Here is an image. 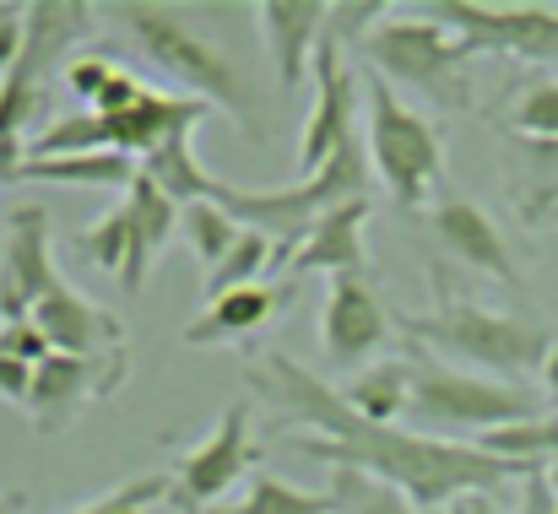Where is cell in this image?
Masks as SVG:
<instances>
[{
	"instance_id": "1",
	"label": "cell",
	"mask_w": 558,
	"mask_h": 514,
	"mask_svg": "<svg viewBox=\"0 0 558 514\" xmlns=\"http://www.w3.org/2000/svg\"><path fill=\"white\" fill-rule=\"evenodd\" d=\"M244 384L271 412L299 423V428L277 433L282 444H293L299 455H315L337 472H359L369 482H385L423 514H445L466 499L505 488V482L532 477L526 466L499 461V455L461 444V439H439L423 428H374L342 401L337 384H326L315 368H304L288 352H255L244 368Z\"/></svg>"
},
{
	"instance_id": "2",
	"label": "cell",
	"mask_w": 558,
	"mask_h": 514,
	"mask_svg": "<svg viewBox=\"0 0 558 514\" xmlns=\"http://www.w3.org/2000/svg\"><path fill=\"white\" fill-rule=\"evenodd\" d=\"M396 331L407 342L450 357V363L488 368L505 384H521L526 374H543L548 352L558 346V326L532 320V315L483 309L472 298H439L428 315H396Z\"/></svg>"
},
{
	"instance_id": "3",
	"label": "cell",
	"mask_w": 558,
	"mask_h": 514,
	"mask_svg": "<svg viewBox=\"0 0 558 514\" xmlns=\"http://www.w3.org/2000/svg\"><path fill=\"white\" fill-rule=\"evenodd\" d=\"M104 16H114V22L142 44V54H147L163 76H174L180 87H190V98L222 109L239 131L260 136L255 87L244 82V71H239L217 44H206V38L190 27V16L180 5H163V0H114V5H104Z\"/></svg>"
},
{
	"instance_id": "4",
	"label": "cell",
	"mask_w": 558,
	"mask_h": 514,
	"mask_svg": "<svg viewBox=\"0 0 558 514\" xmlns=\"http://www.w3.org/2000/svg\"><path fill=\"white\" fill-rule=\"evenodd\" d=\"M369 179H374V169H369L364 142H348L315 179H293V184H282V189L222 184V189H217V206H222L239 228L266 233V238L277 244V266H271V277H277V271H288V255L304 244V233H310L326 211H337V206L369 195Z\"/></svg>"
},
{
	"instance_id": "5",
	"label": "cell",
	"mask_w": 558,
	"mask_h": 514,
	"mask_svg": "<svg viewBox=\"0 0 558 514\" xmlns=\"http://www.w3.org/2000/svg\"><path fill=\"white\" fill-rule=\"evenodd\" d=\"M359 54L390 87H417L423 98H434L439 109H456V114L472 109V60H477V49L461 33H450L445 22H434L428 11H412V16L390 11L364 38Z\"/></svg>"
},
{
	"instance_id": "6",
	"label": "cell",
	"mask_w": 558,
	"mask_h": 514,
	"mask_svg": "<svg viewBox=\"0 0 558 514\" xmlns=\"http://www.w3.org/2000/svg\"><path fill=\"white\" fill-rule=\"evenodd\" d=\"M423 428L445 433H499L543 417V401L526 384H505L488 374H461L439 357H412V412Z\"/></svg>"
},
{
	"instance_id": "7",
	"label": "cell",
	"mask_w": 558,
	"mask_h": 514,
	"mask_svg": "<svg viewBox=\"0 0 558 514\" xmlns=\"http://www.w3.org/2000/svg\"><path fill=\"white\" fill-rule=\"evenodd\" d=\"M364 93H369V136H364V152H369V169L385 179V189L396 195V206L417 211L434 184L445 179V136L412 109L396 98V87L385 76H364Z\"/></svg>"
},
{
	"instance_id": "8",
	"label": "cell",
	"mask_w": 558,
	"mask_h": 514,
	"mask_svg": "<svg viewBox=\"0 0 558 514\" xmlns=\"http://www.w3.org/2000/svg\"><path fill=\"white\" fill-rule=\"evenodd\" d=\"M434 22L461 33L477 54H515L532 65H558V5L537 0H434Z\"/></svg>"
},
{
	"instance_id": "9",
	"label": "cell",
	"mask_w": 558,
	"mask_h": 514,
	"mask_svg": "<svg viewBox=\"0 0 558 514\" xmlns=\"http://www.w3.org/2000/svg\"><path fill=\"white\" fill-rule=\"evenodd\" d=\"M131 374V352L114 357H71V352H49L33 368V395H27V423L33 433H65L76 423V412H87L93 401H109Z\"/></svg>"
},
{
	"instance_id": "10",
	"label": "cell",
	"mask_w": 558,
	"mask_h": 514,
	"mask_svg": "<svg viewBox=\"0 0 558 514\" xmlns=\"http://www.w3.org/2000/svg\"><path fill=\"white\" fill-rule=\"evenodd\" d=\"M255 444H250V406H228L211 433L180 455V466L169 472V510L180 514H206L217 510V499L250 472Z\"/></svg>"
},
{
	"instance_id": "11",
	"label": "cell",
	"mask_w": 558,
	"mask_h": 514,
	"mask_svg": "<svg viewBox=\"0 0 558 514\" xmlns=\"http://www.w3.org/2000/svg\"><path fill=\"white\" fill-rule=\"evenodd\" d=\"M310 82H315V109L299 136V179H315L348 142H359V71L348 65V49L331 33L315 54Z\"/></svg>"
},
{
	"instance_id": "12",
	"label": "cell",
	"mask_w": 558,
	"mask_h": 514,
	"mask_svg": "<svg viewBox=\"0 0 558 514\" xmlns=\"http://www.w3.org/2000/svg\"><path fill=\"white\" fill-rule=\"evenodd\" d=\"M65 287L54 271V249H49V211L44 206H16L5 217V244H0V326H22L33 320V309Z\"/></svg>"
},
{
	"instance_id": "13",
	"label": "cell",
	"mask_w": 558,
	"mask_h": 514,
	"mask_svg": "<svg viewBox=\"0 0 558 514\" xmlns=\"http://www.w3.org/2000/svg\"><path fill=\"white\" fill-rule=\"evenodd\" d=\"M396 315L379 304V293L369 287V277H337L320 309V346L326 363L337 368H364L379 346L390 342Z\"/></svg>"
},
{
	"instance_id": "14",
	"label": "cell",
	"mask_w": 558,
	"mask_h": 514,
	"mask_svg": "<svg viewBox=\"0 0 558 514\" xmlns=\"http://www.w3.org/2000/svg\"><path fill=\"white\" fill-rule=\"evenodd\" d=\"M255 22H260L266 54L277 65V87L293 98L304 87V76L315 71V54L331 33V5L326 0H266V5H255Z\"/></svg>"
},
{
	"instance_id": "15",
	"label": "cell",
	"mask_w": 558,
	"mask_h": 514,
	"mask_svg": "<svg viewBox=\"0 0 558 514\" xmlns=\"http://www.w3.org/2000/svg\"><path fill=\"white\" fill-rule=\"evenodd\" d=\"M33 326L44 331L49 352H71V357H114V352H131V346H125V320L109 315L104 304L82 298L71 282L54 287V293L33 309Z\"/></svg>"
},
{
	"instance_id": "16",
	"label": "cell",
	"mask_w": 558,
	"mask_h": 514,
	"mask_svg": "<svg viewBox=\"0 0 558 514\" xmlns=\"http://www.w3.org/2000/svg\"><path fill=\"white\" fill-rule=\"evenodd\" d=\"M428 222H434V238H439L461 266H472V271H483L488 282L521 293V266H515V255H510V238L499 233V222H494L483 206H472V200H439Z\"/></svg>"
},
{
	"instance_id": "17",
	"label": "cell",
	"mask_w": 558,
	"mask_h": 514,
	"mask_svg": "<svg viewBox=\"0 0 558 514\" xmlns=\"http://www.w3.org/2000/svg\"><path fill=\"white\" fill-rule=\"evenodd\" d=\"M93 16L98 11L82 0H33L22 11V60L5 76L49 87V65H60L71 54V44H82L93 33Z\"/></svg>"
},
{
	"instance_id": "18",
	"label": "cell",
	"mask_w": 558,
	"mask_h": 514,
	"mask_svg": "<svg viewBox=\"0 0 558 514\" xmlns=\"http://www.w3.org/2000/svg\"><path fill=\"white\" fill-rule=\"evenodd\" d=\"M374 217V200H348L337 211H326L304 244L288 255V271H320V277H369V249H364V228Z\"/></svg>"
},
{
	"instance_id": "19",
	"label": "cell",
	"mask_w": 558,
	"mask_h": 514,
	"mask_svg": "<svg viewBox=\"0 0 558 514\" xmlns=\"http://www.w3.org/2000/svg\"><path fill=\"white\" fill-rule=\"evenodd\" d=\"M288 304V287H271V282H255V287H239V293H222V298H206V309L180 331L185 346H239L250 336H260L277 309Z\"/></svg>"
},
{
	"instance_id": "20",
	"label": "cell",
	"mask_w": 558,
	"mask_h": 514,
	"mask_svg": "<svg viewBox=\"0 0 558 514\" xmlns=\"http://www.w3.org/2000/svg\"><path fill=\"white\" fill-rule=\"evenodd\" d=\"M125 211H131V260H125V271H120V287L136 298V293L147 287L153 260H158V255L169 249V238L180 233V206H174L153 179L136 173V184L125 189Z\"/></svg>"
},
{
	"instance_id": "21",
	"label": "cell",
	"mask_w": 558,
	"mask_h": 514,
	"mask_svg": "<svg viewBox=\"0 0 558 514\" xmlns=\"http://www.w3.org/2000/svg\"><path fill=\"white\" fill-rule=\"evenodd\" d=\"M342 401L374 423V428H401V417L412 412V357H379L364 363L348 384H342Z\"/></svg>"
},
{
	"instance_id": "22",
	"label": "cell",
	"mask_w": 558,
	"mask_h": 514,
	"mask_svg": "<svg viewBox=\"0 0 558 514\" xmlns=\"http://www.w3.org/2000/svg\"><path fill=\"white\" fill-rule=\"evenodd\" d=\"M190 136H195V131H174L158 152H147V158L136 163V173H142V179H153V184H158L180 211L195 206V200H217V189H222V179H217V173L201 169V158H195Z\"/></svg>"
},
{
	"instance_id": "23",
	"label": "cell",
	"mask_w": 558,
	"mask_h": 514,
	"mask_svg": "<svg viewBox=\"0 0 558 514\" xmlns=\"http://www.w3.org/2000/svg\"><path fill=\"white\" fill-rule=\"evenodd\" d=\"M16 184H71V189H131L136 163L125 152H82V158H27Z\"/></svg>"
},
{
	"instance_id": "24",
	"label": "cell",
	"mask_w": 558,
	"mask_h": 514,
	"mask_svg": "<svg viewBox=\"0 0 558 514\" xmlns=\"http://www.w3.org/2000/svg\"><path fill=\"white\" fill-rule=\"evenodd\" d=\"M82 152H114L109 147V120L93 109L49 120L38 136H27V158H82Z\"/></svg>"
},
{
	"instance_id": "25",
	"label": "cell",
	"mask_w": 558,
	"mask_h": 514,
	"mask_svg": "<svg viewBox=\"0 0 558 514\" xmlns=\"http://www.w3.org/2000/svg\"><path fill=\"white\" fill-rule=\"evenodd\" d=\"M206 514H337V499L331 493H310V488H293V482H282V477H271V472H255L250 477V493L239 499V504H217V510Z\"/></svg>"
},
{
	"instance_id": "26",
	"label": "cell",
	"mask_w": 558,
	"mask_h": 514,
	"mask_svg": "<svg viewBox=\"0 0 558 514\" xmlns=\"http://www.w3.org/2000/svg\"><path fill=\"white\" fill-rule=\"evenodd\" d=\"M271 266H277V244L266 233H239V244L222 255L217 271H206V298H222V293H239V287H255V282H271Z\"/></svg>"
},
{
	"instance_id": "27",
	"label": "cell",
	"mask_w": 558,
	"mask_h": 514,
	"mask_svg": "<svg viewBox=\"0 0 558 514\" xmlns=\"http://www.w3.org/2000/svg\"><path fill=\"white\" fill-rule=\"evenodd\" d=\"M180 233H185V244L195 249V260L206 266V271H217L222 266V255L239 244V222L217 206V200H195V206H185L180 211Z\"/></svg>"
},
{
	"instance_id": "28",
	"label": "cell",
	"mask_w": 558,
	"mask_h": 514,
	"mask_svg": "<svg viewBox=\"0 0 558 514\" xmlns=\"http://www.w3.org/2000/svg\"><path fill=\"white\" fill-rule=\"evenodd\" d=\"M76 249H82L87 266H98V271H109V277L120 282V271H125V260H131V211H125V200H120L114 211H104L98 222H87V228L76 233Z\"/></svg>"
},
{
	"instance_id": "29",
	"label": "cell",
	"mask_w": 558,
	"mask_h": 514,
	"mask_svg": "<svg viewBox=\"0 0 558 514\" xmlns=\"http://www.w3.org/2000/svg\"><path fill=\"white\" fill-rule=\"evenodd\" d=\"M505 131L515 142H558V76L526 82V93L505 114Z\"/></svg>"
},
{
	"instance_id": "30",
	"label": "cell",
	"mask_w": 558,
	"mask_h": 514,
	"mask_svg": "<svg viewBox=\"0 0 558 514\" xmlns=\"http://www.w3.org/2000/svg\"><path fill=\"white\" fill-rule=\"evenodd\" d=\"M158 504H169V472H142V477L98 493L93 504H82L71 514H153Z\"/></svg>"
},
{
	"instance_id": "31",
	"label": "cell",
	"mask_w": 558,
	"mask_h": 514,
	"mask_svg": "<svg viewBox=\"0 0 558 514\" xmlns=\"http://www.w3.org/2000/svg\"><path fill=\"white\" fill-rule=\"evenodd\" d=\"M331 499H337V514H423V510H412L396 488L369 482L359 472H337L331 477Z\"/></svg>"
},
{
	"instance_id": "32",
	"label": "cell",
	"mask_w": 558,
	"mask_h": 514,
	"mask_svg": "<svg viewBox=\"0 0 558 514\" xmlns=\"http://www.w3.org/2000/svg\"><path fill=\"white\" fill-rule=\"evenodd\" d=\"M38 109H44V87L0 76V136H22L27 142V125L38 120Z\"/></svg>"
},
{
	"instance_id": "33",
	"label": "cell",
	"mask_w": 558,
	"mask_h": 514,
	"mask_svg": "<svg viewBox=\"0 0 558 514\" xmlns=\"http://www.w3.org/2000/svg\"><path fill=\"white\" fill-rule=\"evenodd\" d=\"M120 71H125V65H120L114 54H76V60L65 65V82H71V93L93 109V103L109 93V82H114Z\"/></svg>"
},
{
	"instance_id": "34",
	"label": "cell",
	"mask_w": 558,
	"mask_h": 514,
	"mask_svg": "<svg viewBox=\"0 0 558 514\" xmlns=\"http://www.w3.org/2000/svg\"><path fill=\"white\" fill-rule=\"evenodd\" d=\"M0 352L5 357H16V363H44L49 357V342H44V331L33 326V320H22V326H0Z\"/></svg>"
},
{
	"instance_id": "35",
	"label": "cell",
	"mask_w": 558,
	"mask_h": 514,
	"mask_svg": "<svg viewBox=\"0 0 558 514\" xmlns=\"http://www.w3.org/2000/svg\"><path fill=\"white\" fill-rule=\"evenodd\" d=\"M27 395H33V363H16V357L0 352V401L27 406Z\"/></svg>"
},
{
	"instance_id": "36",
	"label": "cell",
	"mask_w": 558,
	"mask_h": 514,
	"mask_svg": "<svg viewBox=\"0 0 558 514\" xmlns=\"http://www.w3.org/2000/svg\"><path fill=\"white\" fill-rule=\"evenodd\" d=\"M22 11L27 5H0V76L22 60Z\"/></svg>"
},
{
	"instance_id": "37",
	"label": "cell",
	"mask_w": 558,
	"mask_h": 514,
	"mask_svg": "<svg viewBox=\"0 0 558 514\" xmlns=\"http://www.w3.org/2000/svg\"><path fill=\"white\" fill-rule=\"evenodd\" d=\"M521 222L526 228H558V189H537L521 200Z\"/></svg>"
},
{
	"instance_id": "38",
	"label": "cell",
	"mask_w": 558,
	"mask_h": 514,
	"mask_svg": "<svg viewBox=\"0 0 558 514\" xmlns=\"http://www.w3.org/2000/svg\"><path fill=\"white\" fill-rule=\"evenodd\" d=\"M515 514H558V493L548 488V477H543V472H532V477H526V493H521V510Z\"/></svg>"
},
{
	"instance_id": "39",
	"label": "cell",
	"mask_w": 558,
	"mask_h": 514,
	"mask_svg": "<svg viewBox=\"0 0 558 514\" xmlns=\"http://www.w3.org/2000/svg\"><path fill=\"white\" fill-rule=\"evenodd\" d=\"M27 169V142L22 136H0V184H16Z\"/></svg>"
},
{
	"instance_id": "40",
	"label": "cell",
	"mask_w": 558,
	"mask_h": 514,
	"mask_svg": "<svg viewBox=\"0 0 558 514\" xmlns=\"http://www.w3.org/2000/svg\"><path fill=\"white\" fill-rule=\"evenodd\" d=\"M543 390H548V406H554V417H558V346L548 352V363H543Z\"/></svg>"
},
{
	"instance_id": "41",
	"label": "cell",
	"mask_w": 558,
	"mask_h": 514,
	"mask_svg": "<svg viewBox=\"0 0 558 514\" xmlns=\"http://www.w3.org/2000/svg\"><path fill=\"white\" fill-rule=\"evenodd\" d=\"M22 510H27V493H22V488L0 493V514H22Z\"/></svg>"
},
{
	"instance_id": "42",
	"label": "cell",
	"mask_w": 558,
	"mask_h": 514,
	"mask_svg": "<svg viewBox=\"0 0 558 514\" xmlns=\"http://www.w3.org/2000/svg\"><path fill=\"white\" fill-rule=\"evenodd\" d=\"M543 477H548V488H554V493H558V455H554V461H548V466H543Z\"/></svg>"
}]
</instances>
